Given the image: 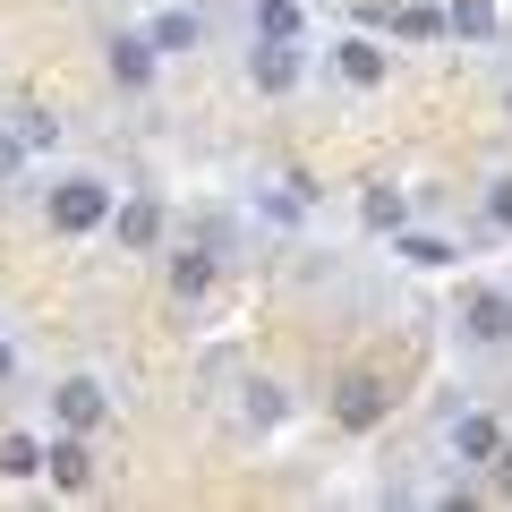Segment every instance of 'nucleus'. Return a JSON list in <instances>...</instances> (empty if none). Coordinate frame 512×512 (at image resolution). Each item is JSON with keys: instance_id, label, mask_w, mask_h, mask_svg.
<instances>
[{"instance_id": "nucleus-1", "label": "nucleus", "mask_w": 512, "mask_h": 512, "mask_svg": "<svg viewBox=\"0 0 512 512\" xmlns=\"http://www.w3.org/2000/svg\"><path fill=\"white\" fill-rule=\"evenodd\" d=\"M384 410H393V384H384L376 367H350V376L333 384V419H342L350 436H367V427H384Z\"/></svg>"}, {"instance_id": "nucleus-2", "label": "nucleus", "mask_w": 512, "mask_h": 512, "mask_svg": "<svg viewBox=\"0 0 512 512\" xmlns=\"http://www.w3.org/2000/svg\"><path fill=\"white\" fill-rule=\"evenodd\" d=\"M103 222H111V188L103 180H60L52 188V231L86 239V231H103Z\"/></svg>"}, {"instance_id": "nucleus-3", "label": "nucleus", "mask_w": 512, "mask_h": 512, "mask_svg": "<svg viewBox=\"0 0 512 512\" xmlns=\"http://www.w3.org/2000/svg\"><path fill=\"white\" fill-rule=\"evenodd\" d=\"M43 470H52V487L86 495V487H94V453H86V436H77V427H69V436H52V444H43Z\"/></svg>"}, {"instance_id": "nucleus-4", "label": "nucleus", "mask_w": 512, "mask_h": 512, "mask_svg": "<svg viewBox=\"0 0 512 512\" xmlns=\"http://www.w3.org/2000/svg\"><path fill=\"white\" fill-rule=\"evenodd\" d=\"M111 231H120L128 256H154V248H163V205H154V197H128L120 214H111Z\"/></svg>"}, {"instance_id": "nucleus-5", "label": "nucleus", "mask_w": 512, "mask_h": 512, "mask_svg": "<svg viewBox=\"0 0 512 512\" xmlns=\"http://www.w3.org/2000/svg\"><path fill=\"white\" fill-rule=\"evenodd\" d=\"M52 410H60V427H77V436L111 419V402H103V384H94V376H69V384L52 393Z\"/></svg>"}, {"instance_id": "nucleus-6", "label": "nucleus", "mask_w": 512, "mask_h": 512, "mask_svg": "<svg viewBox=\"0 0 512 512\" xmlns=\"http://www.w3.org/2000/svg\"><path fill=\"white\" fill-rule=\"evenodd\" d=\"M248 77H256V86H265V94H291V86H299V43L265 35V43H256V52H248Z\"/></svg>"}, {"instance_id": "nucleus-7", "label": "nucleus", "mask_w": 512, "mask_h": 512, "mask_svg": "<svg viewBox=\"0 0 512 512\" xmlns=\"http://www.w3.org/2000/svg\"><path fill=\"white\" fill-rule=\"evenodd\" d=\"M461 333L495 350V342H504V333H512V299H504V291H478L470 308H461Z\"/></svg>"}, {"instance_id": "nucleus-8", "label": "nucleus", "mask_w": 512, "mask_h": 512, "mask_svg": "<svg viewBox=\"0 0 512 512\" xmlns=\"http://www.w3.org/2000/svg\"><path fill=\"white\" fill-rule=\"evenodd\" d=\"M154 60H163V52H154V35H111V77H120L128 94L154 77Z\"/></svg>"}, {"instance_id": "nucleus-9", "label": "nucleus", "mask_w": 512, "mask_h": 512, "mask_svg": "<svg viewBox=\"0 0 512 512\" xmlns=\"http://www.w3.org/2000/svg\"><path fill=\"white\" fill-rule=\"evenodd\" d=\"M214 291V248H180L171 256V299H205Z\"/></svg>"}, {"instance_id": "nucleus-10", "label": "nucleus", "mask_w": 512, "mask_h": 512, "mask_svg": "<svg viewBox=\"0 0 512 512\" xmlns=\"http://www.w3.org/2000/svg\"><path fill=\"white\" fill-rule=\"evenodd\" d=\"M333 60H342V77H350V86H384V69H393V60H384V52H376L367 35H350V43H342Z\"/></svg>"}, {"instance_id": "nucleus-11", "label": "nucleus", "mask_w": 512, "mask_h": 512, "mask_svg": "<svg viewBox=\"0 0 512 512\" xmlns=\"http://www.w3.org/2000/svg\"><path fill=\"white\" fill-rule=\"evenodd\" d=\"M495 444H504V427H495V419H478V410H470V419H453V453L461 461H495Z\"/></svg>"}, {"instance_id": "nucleus-12", "label": "nucleus", "mask_w": 512, "mask_h": 512, "mask_svg": "<svg viewBox=\"0 0 512 512\" xmlns=\"http://www.w3.org/2000/svg\"><path fill=\"white\" fill-rule=\"evenodd\" d=\"M146 35H154V52H197V35H205V26L188 18V9H163V18H154Z\"/></svg>"}, {"instance_id": "nucleus-13", "label": "nucleus", "mask_w": 512, "mask_h": 512, "mask_svg": "<svg viewBox=\"0 0 512 512\" xmlns=\"http://www.w3.org/2000/svg\"><path fill=\"white\" fill-rule=\"evenodd\" d=\"M0 470H9V478H35L43 470V444L35 436H0Z\"/></svg>"}, {"instance_id": "nucleus-14", "label": "nucleus", "mask_w": 512, "mask_h": 512, "mask_svg": "<svg viewBox=\"0 0 512 512\" xmlns=\"http://www.w3.org/2000/svg\"><path fill=\"white\" fill-rule=\"evenodd\" d=\"M444 26H453V35H495V9H487V0H453Z\"/></svg>"}, {"instance_id": "nucleus-15", "label": "nucleus", "mask_w": 512, "mask_h": 512, "mask_svg": "<svg viewBox=\"0 0 512 512\" xmlns=\"http://www.w3.org/2000/svg\"><path fill=\"white\" fill-rule=\"evenodd\" d=\"M367 231H402V197H393V188H367Z\"/></svg>"}, {"instance_id": "nucleus-16", "label": "nucleus", "mask_w": 512, "mask_h": 512, "mask_svg": "<svg viewBox=\"0 0 512 512\" xmlns=\"http://www.w3.org/2000/svg\"><path fill=\"white\" fill-rule=\"evenodd\" d=\"M256 26L282 35V43H299V9H291V0H256Z\"/></svg>"}, {"instance_id": "nucleus-17", "label": "nucleus", "mask_w": 512, "mask_h": 512, "mask_svg": "<svg viewBox=\"0 0 512 512\" xmlns=\"http://www.w3.org/2000/svg\"><path fill=\"white\" fill-rule=\"evenodd\" d=\"M18 137H26V154H43V146H60V120L52 111H18Z\"/></svg>"}, {"instance_id": "nucleus-18", "label": "nucleus", "mask_w": 512, "mask_h": 512, "mask_svg": "<svg viewBox=\"0 0 512 512\" xmlns=\"http://www.w3.org/2000/svg\"><path fill=\"white\" fill-rule=\"evenodd\" d=\"M248 419H256V427L282 419V393H274V384H248Z\"/></svg>"}, {"instance_id": "nucleus-19", "label": "nucleus", "mask_w": 512, "mask_h": 512, "mask_svg": "<svg viewBox=\"0 0 512 512\" xmlns=\"http://www.w3.org/2000/svg\"><path fill=\"white\" fill-rule=\"evenodd\" d=\"M393 26L402 35H444V9H393Z\"/></svg>"}, {"instance_id": "nucleus-20", "label": "nucleus", "mask_w": 512, "mask_h": 512, "mask_svg": "<svg viewBox=\"0 0 512 512\" xmlns=\"http://www.w3.org/2000/svg\"><path fill=\"white\" fill-rule=\"evenodd\" d=\"M402 256H410V265H453V248H444V239H427V231L402 239Z\"/></svg>"}, {"instance_id": "nucleus-21", "label": "nucleus", "mask_w": 512, "mask_h": 512, "mask_svg": "<svg viewBox=\"0 0 512 512\" xmlns=\"http://www.w3.org/2000/svg\"><path fill=\"white\" fill-rule=\"evenodd\" d=\"M487 222H495V231H512V171L487 188Z\"/></svg>"}, {"instance_id": "nucleus-22", "label": "nucleus", "mask_w": 512, "mask_h": 512, "mask_svg": "<svg viewBox=\"0 0 512 512\" xmlns=\"http://www.w3.org/2000/svg\"><path fill=\"white\" fill-rule=\"evenodd\" d=\"M18 171H26V137H18V128H0V180H18Z\"/></svg>"}, {"instance_id": "nucleus-23", "label": "nucleus", "mask_w": 512, "mask_h": 512, "mask_svg": "<svg viewBox=\"0 0 512 512\" xmlns=\"http://www.w3.org/2000/svg\"><path fill=\"white\" fill-rule=\"evenodd\" d=\"M487 470H495V495H512V444H495V461H487Z\"/></svg>"}, {"instance_id": "nucleus-24", "label": "nucleus", "mask_w": 512, "mask_h": 512, "mask_svg": "<svg viewBox=\"0 0 512 512\" xmlns=\"http://www.w3.org/2000/svg\"><path fill=\"white\" fill-rule=\"evenodd\" d=\"M9 376H18V350H9V342H0V384H9Z\"/></svg>"}]
</instances>
